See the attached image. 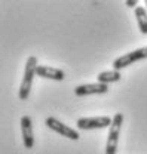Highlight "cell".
<instances>
[{
    "label": "cell",
    "mask_w": 147,
    "mask_h": 154,
    "mask_svg": "<svg viewBox=\"0 0 147 154\" xmlns=\"http://www.w3.org/2000/svg\"><path fill=\"white\" fill-rule=\"evenodd\" d=\"M109 91L107 85L103 83H89V85H80L74 89V95L76 96H86V95H100V94H106Z\"/></svg>",
    "instance_id": "cell-7"
},
{
    "label": "cell",
    "mask_w": 147,
    "mask_h": 154,
    "mask_svg": "<svg viewBox=\"0 0 147 154\" xmlns=\"http://www.w3.org/2000/svg\"><path fill=\"white\" fill-rule=\"evenodd\" d=\"M36 76L42 77V79H49V80H55V82H61L66 79V73L59 68H54L49 65H37L36 68Z\"/></svg>",
    "instance_id": "cell-8"
},
{
    "label": "cell",
    "mask_w": 147,
    "mask_h": 154,
    "mask_svg": "<svg viewBox=\"0 0 147 154\" xmlns=\"http://www.w3.org/2000/svg\"><path fill=\"white\" fill-rule=\"evenodd\" d=\"M147 58V46L146 48H140V49H135V51H131L128 54H123L122 57L116 58L113 61V67L114 70H122L125 67H128L131 64L137 62V61H141V59H146Z\"/></svg>",
    "instance_id": "cell-4"
},
{
    "label": "cell",
    "mask_w": 147,
    "mask_h": 154,
    "mask_svg": "<svg viewBox=\"0 0 147 154\" xmlns=\"http://www.w3.org/2000/svg\"><path fill=\"white\" fill-rule=\"evenodd\" d=\"M46 126H48L49 129H52L54 132L59 134L61 136H66V138H69V139L77 141V139L80 138V135H79V132H77L76 129L67 126V125H64V123H61L55 117H48V119H46Z\"/></svg>",
    "instance_id": "cell-5"
},
{
    "label": "cell",
    "mask_w": 147,
    "mask_h": 154,
    "mask_svg": "<svg viewBox=\"0 0 147 154\" xmlns=\"http://www.w3.org/2000/svg\"><path fill=\"white\" fill-rule=\"evenodd\" d=\"M37 58L36 57H30L25 62V70H24V77H22V82H21V86H19V92H18V98L21 101H25L28 99L30 95V91H31V86H33V80L36 76V68H37Z\"/></svg>",
    "instance_id": "cell-1"
},
{
    "label": "cell",
    "mask_w": 147,
    "mask_h": 154,
    "mask_svg": "<svg viewBox=\"0 0 147 154\" xmlns=\"http://www.w3.org/2000/svg\"><path fill=\"white\" fill-rule=\"evenodd\" d=\"M21 134H22V142L27 150H31L34 147V132H33V122L30 116L21 117Z\"/></svg>",
    "instance_id": "cell-6"
},
{
    "label": "cell",
    "mask_w": 147,
    "mask_h": 154,
    "mask_svg": "<svg viewBox=\"0 0 147 154\" xmlns=\"http://www.w3.org/2000/svg\"><path fill=\"white\" fill-rule=\"evenodd\" d=\"M125 5L129 6V8H135V6L138 5V2H137V0H126V2H125Z\"/></svg>",
    "instance_id": "cell-11"
},
{
    "label": "cell",
    "mask_w": 147,
    "mask_h": 154,
    "mask_svg": "<svg viewBox=\"0 0 147 154\" xmlns=\"http://www.w3.org/2000/svg\"><path fill=\"white\" fill-rule=\"evenodd\" d=\"M144 3H146V6H147V0H146V2H144Z\"/></svg>",
    "instance_id": "cell-12"
},
{
    "label": "cell",
    "mask_w": 147,
    "mask_h": 154,
    "mask_svg": "<svg viewBox=\"0 0 147 154\" xmlns=\"http://www.w3.org/2000/svg\"><path fill=\"white\" fill-rule=\"evenodd\" d=\"M122 79V74L120 71L117 70H110V71H103V73H98L97 76V80L98 83H103V85H110V83H116Z\"/></svg>",
    "instance_id": "cell-9"
},
{
    "label": "cell",
    "mask_w": 147,
    "mask_h": 154,
    "mask_svg": "<svg viewBox=\"0 0 147 154\" xmlns=\"http://www.w3.org/2000/svg\"><path fill=\"white\" fill-rule=\"evenodd\" d=\"M113 119L109 116H100V117H82L77 120L76 126L80 131H91V129H104L110 128Z\"/></svg>",
    "instance_id": "cell-3"
},
{
    "label": "cell",
    "mask_w": 147,
    "mask_h": 154,
    "mask_svg": "<svg viewBox=\"0 0 147 154\" xmlns=\"http://www.w3.org/2000/svg\"><path fill=\"white\" fill-rule=\"evenodd\" d=\"M135 18L138 22V28L143 34H147V9L143 6L135 8Z\"/></svg>",
    "instance_id": "cell-10"
},
{
    "label": "cell",
    "mask_w": 147,
    "mask_h": 154,
    "mask_svg": "<svg viewBox=\"0 0 147 154\" xmlns=\"http://www.w3.org/2000/svg\"><path fill=\"white\" fill-rule=\"evenodd\" d=\"M123 125V114L122 113H116L113 117V123L109 128V138H107V144H106V154H116L117 151V141H119V134H120V128Z\"/></svg>",
    "instance_id": "cell-2"
}]
</instances>
